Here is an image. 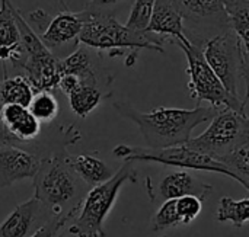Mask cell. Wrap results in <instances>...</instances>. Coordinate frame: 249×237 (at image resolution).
I'll return each mask as SVG.
<instances>
[{
    "mask_svg": "<svg viewBox=\"0 0 249 237\" xmlns=\"http://www.w3.org/2000/svg\"><path fill=\"white\" fill-rule=\"evenodd\" d=\"M217 220L220 223L231 221L233 227H244L249 220V200H233L231 197H223L217 208Z\"/></svg>",
    "mask_w": 249,
    "mask_h": 237,
    "instance_id": "obj_20",
    "label": "cell"
},
{
    "mask_svg": "<svg viewBox=\"0 0 249 237\" xmlns=\"http://www.w3.org/2000/svg\"><path fill=\"white\" fill-rule=\"evenodd\" d=\"M82 19V31L79 42L96 51H109V57L123 55L125 48L137 51L140 48L165 52V36L147 32L134 31L118 22L111 13L93 12L83 9L79 12Z\"/></svg>",
    "mask_w": 249,
    "mask_h": 237,
    "instance_id": "obj_3",
    "label": "cell"
},
{
    "mask_svg": "<svg viewBox=\"0 0 249 237\" xmlns=\"http://www.w3.org/2000/svg\"><path fill=\"white\" fill-rule=\"evenodd\" d=\"M41 157L13 146L0 147V188H7L15 182L32 179L39 168Z\"/></svg>",
    "mask_w": 249,
    "mask_h": 237,
    "instance_id": "obj_12",
    "label": "cell"
},
{
    "mask_svg": "<svg viewBox=\"0 0 249 237\" xmlns=\"http://www.w3.org/2000/svg\"><path fill=\"white\" fill-rule=\"evenodd\" d=\"M12 6V0H0V48H12L19 44V29Z\"/></svg>",
    "mask_w": 249,
    "mask_h": 237,
    "instance_id": "obj_21",
    "label": "cell"
},
{
    "mask_svg": "<svg viewBox=\"0 0 249 237\" xmlns=\"http://www.w3.org/2000/svg\"><path fill=\"white\" fill-rule=\"evenodd\" d=\"M156 0H134L125 26L134 31H146Z\"/></svg>",
    "mask_w": 249,
    "mask_h": 237,
    "instance_id": "obj_23",
    "label": "cell"
},
{
    "mask_svg": "<svg viewBox=\"0 0 249 237\" xmlns=\"http://www.w3.org/2000/svg\"><path fill=\"white\" fill-rule=\"evenodd\" d=\"M185 146L223 163L235 152L249 146L248 114L232 109L217 111L207 130L190 138Z\"/></svg>",
    "mask_w": 249,
    "mask_h": 237,
    "instance_id": "obj_6",
    "label": "cell"
},
{
    "mask_svg": "<svg viewBox=\"0 0 249 237\" xmlns=\"http://www.w3.org/2000/svg\"><path fill=\"white\" fill-rule=\"evenodd\" d=\"M162 237H166V236H162Z\"/></svg>",
    "mask_w": 249,
    "mask_h": 237,
    "instance_id": "obj_27",
    "label": "cell"
},
{
    "mask_svg": "<svg viewBox=\"0 0 249 237\" xmlns=\"http://www.w3.org/2000/svg\"><path fill=\"white\" fill-rule=\"evenodd\" d=\"M178 226H182V224L177 211V200H166L160 203L159 208L156 210L152 219V230L160 232V230L172 229Z\"/></svg>",
    "mask_w": 249,
    "mask_h": 237,
    "instance_id": "obj_22",
    "label": "cell"
},
{
    "mask_svg": "<svg viewBox=\"0 0 249 237\" xmlns=\"http://www.w3.org/2000/svg\"><path fill=\"white\" fill-rule=\"evenodd\" d=\"M53 217L35 197L16 205L0 224V237H29Z\"/></svg>",
    "mask_w": 249,
    "mask_h": 237,
    "instance_id": "obj_11",
    "label": "cell"
},
{
    "mask_svg": "<svg viewBox=\"0 0 249 237\" xmlns=\"http://www.w3.org/2000/svg\"><path fill=\"white\" fill-rule=\"evenodd\" d=\"M228 28L249 50V0H223Z\"/></svg>",
    "mask_w": 249,
    "mask_h": 237,
    "instance_id": "obj_17",
    "label": "cell"
},
{
    "mask_svg": "<svg viewBox=\"0 0 249 237\" xmlns=\"http://www.w3.org/2000/svg\"><path fill=\"white\" fill-rule=\"evenodd\" d=\"M188 45H178L188 63L187 73L190 76L188 89L190 95L197 102H207L212 108L216 109H232L239 114H247V99L231 95L226 87L222 85L219 77L214 74L212 67L207 64L203 55V47L206 39L188 35Z\"/></svg>",
    "mask_w": 249,
    "mask_h": 237,
    "instance_id": "obj_5",
    "label": "cell"
},
{
    "mask_svg": "<svg viewBox=\"0 0 249 237\" xmlns=\"http://www.w3.org/2000/svg\"><path fill=\"white\" fill-rule=\"evenodd\" d=\"M121 3V0H90L86 9L93 10V12H102V13H109V9Z\"/></svg>",
    "mask_w": 249,
    "mask_h": 237,
    "instance_id": "obj_26",
    "label": "cell"
},
{
    "mask_svg": "<svg viewBox=\"0 0 249 237\" xmlns=\"http://www.w3.org/2000/svg\"><path fill=\"white\" fill-rule=\"evenodd\" d=\"M181 12L184 20L196 23H212L216 28L226 29V13L223 0H172Z\"/></svg>",
    "mask_w": 249,
    "mask_h": 237,
    "instance_id": "obj_14",
    "label": "cell"
},
{
    "mask_svg": "<svg viewBox=\"0 0 249 237\" xmlns=\"http://www.w3.org/2000/svg\"><path fill=\"white\" fill-rule=\"evenodd\" d=\"M67 98L71 111L79 118H86L98 108V105L102 102L104 98H107V95L101 87L95 85L80 83L67 95Z\"/></svg>",
    "mask_w": 249,
    "mask_h": 237,
    "instance_id": "obj_16",
    "label": "cell"
},
{
    "mask_svg": "<svg viewBox=\"0 0 249 237\" xmlns=\"http://www.w3.org/2000/svg\"><path fill=\"white\" fill-rule=\"evenodd\" d=\"M28 109L35 117V119L38 122L50 124L57 118L60 106H58V101L53 92L41 90V92L34 93V96L28 105Z\"/></svg>",
    "mask_w": 249,
    "mask_h": 237,
    "instance_id": "obj_19",
    "label": "cell"
},
{
    "mask_svg": "<svg viewBox=\"0 0 249 237\" xmlns=\"http://www.w3.org/2000/svg\"><path fill=\"white\" fill-rule=\"evenodd\" d=\"M146 31L175 41L178 45L190 44L184 29V17L172 0H156Z\"/></svg>",
    "mask_w": 249,
    "mask_h": 237,
    "instance_id": "obj_13",
    "label": "cell"
},
{
    "mask_svg": "<svg viewBox=\"0 0 249 237\" xmlns=\"http://www.w3.org/2000/svg\"><path fill=\"white\" fill-rule=\"evenodd\" d=\"M29 20L38 26V38L53 52L54 57L63 60L71 54L79 44V35L82 31V19L79 12L69 9L50 16L42 9L29 15Z\"/></svg>",
    "mask_w": 249,
    "mask_h": 237,
    "instance_id": "obj_9",
    "label": "cell"
},
{
    "mask_svg": "<svg viewBox=\"0 0 249 237\" xmlns=\"http://www.w3.org/2000/svg\"><path fill=\"white\" fill-rule=\"evenodd\" d=\"M74 214H58L53 216L45 224H42L34 235L29 237H60L63 227L71 220Z\"/></svg>",
    "mask_w": 249,
    "mask_h": 237,
    "instance_id": "obj_25",
    "label": "cell"
},
{
    "mask_svg": "<svg viewBox=\"0 0 249 237\" xmlns=\"http://www.w3.org/2000/svg\"><path fill=\"white\" fill-rule=\"evenodd\" d=\"M201 210H203V201L197 197L187 195L177 200V211L182 226H188L190 223H193L200 216Z\"/></svg>",
    "mask_w": 249,
    "mask_h": 237,
    "instance_id": "obj_24",
    "label": "cell"
},
{
    "mask_svg": "<svg viewBox=\"0 0 249 237\" xmlns=\"http://www.w3.org/2000/svg\"><path fill=\"white\" fill-rule=\"evenodd\" d=\"M70 165L74 173L88 188H93L108 181L109 178L114 176V173L118 169V168L114 169L112 166H109L108 163L92 154H79V156L70 154Z\"/></svg>",
    "mask_w": 249,
    "mask_h": 237,
    "instance_id": "obj_15",
    "label": "cell"
},
{
    "mask_svg": "<svg viewBox=\"0 0 249 237\" xmlns=\"http://www.w3.org/2000/svg\"><path fill=\"white\" fill-rule=\"evenodd\" d=\"M146 191L153 203L160 204L166 200H178L187 195H193L204 201L213 192V186L203 182L188 170H175L162 176L156 185L147 179Z\"/></svg>",
    "mask_w": 249,
    "mask_h": 237,
    "instance_id": "obj_10",
    "label": "cell"
},
{
    "mask_svg": "<svg viewBox=\"0 0 249 237\" xmlns=\"http://www.w3.org/2000/svg\"><path fill=\"white\" fill-rule=\"evenodd\" d=\"M125 182H137L134 162H124L112 178L86 192L77 217L69 227V233L76 237H105V219L112 210L120 189Z\"/></svg>",
    "mask_w": 249,
    "mask_h": 237,
    "instance_id": "obj_4",
    "label": "cell"
},
{
    "mask_svg": "<svg viewBox=\"0 0 249 237\" xmlns=\"http://www.w3.org/2000/svg\"><path fill=\"white\" fill-rule=\"evenodd\" d=\"M34 93L25 76L7 77L4 74V79L0 82V108L4 105H22L28 108Z\"/></svg>",
    "mask_w": 249,
    "mask_h": 237,
    "instance_id": "obj_18",
    "label": "cell"
},
{
    "mask_svg": "<svg viewBox=\"0 0 249 237\" xmlns=\"http://www.w3.org/2000/svg\"><path fill=\"white\" fill-rule=\"evenodd\" d=\"M203 55L226 90L241 98V82L247 86L249 68V50L242 45L241 39L226 28L204 42Z\"/></svg>",
    "mask_w": 249,
    "mask_h": 237,
    "instance_id": "obj_7",
    "label": "cell"
},
{
    "mask_svg": "<svg viewBox=\"0 0 249 237\" xmlns=\"http://www.w3.org/2000/svg\"><path fill=\"white\" fill-rule=\"evenodd\" d=\"M34 179V197L53 216L77 214L88 188L74 173L67 149L41 159Z\"/></svg>",
    "mask_w": 249,
    "mask_h": 237,
    "instance_id": "obj_2",
    "label": "cell"
},
{
    "mask_svg": "<svg viewBox=\"0 0 249 237\" xmlns=\"http://www.w3.org/2000/svg\"><path fill=\"white\" fill-rule=\"evenodd\" d=\"M112 106L120 117L133 121L139 127L147 149L187 144L193 138V131L200 124L209 122L219 111L201 105L194 109L159 106L149 112H142L127 102H114Z\"/></svg>",
    "mask_w": 249,
    "mask_h": 237,
    "instance_id": "obj_1",
    "label": "cell"
},
{
    "mask_svg": "<svg viewBox=\"0 0 249 237\" xmlns=\"http://www.w3.org/2000/svg\"><path fill=\"white\" fill-rule=\"evenodd\" d=\"M112 154L124 162H147V163H159L163 166L185 169V170H203L220 173L233 181L239 182V178L223 163L201 154L185 144L166 147V149H143V147H131L127 144H118L114 147Z\"/></svg>",
    "mask_w": 249,
    "mask_h": 237,
    "instance_id": "obj_8",
    "label": "cell"
}]
</instances>
